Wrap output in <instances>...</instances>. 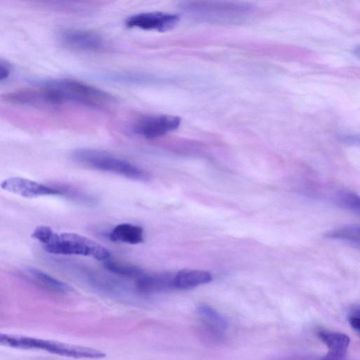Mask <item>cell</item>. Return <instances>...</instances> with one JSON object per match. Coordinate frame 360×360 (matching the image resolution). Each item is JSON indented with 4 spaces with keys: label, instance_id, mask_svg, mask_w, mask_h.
<instances>
[{
    "label": "cell",
    "instance_id": "1",
    "mask_svg": "<svg viewBox=\"0 0 360 360\" xmlns=\"http://www.w3.org/2000/svg\"><path fill=\"white\" fill-rule=\"evenodd\" d=\"M32 236L38 240L48 253L57 255L89 257L105 261L110 258V252L93 240L73 233L59 234L50 226H39Z\"/></svg>",
    "mask_w": 360,
    "mask_h": 360
},
{
    "label": "cell",
    "instance_id": "2",
    "mask_svg": "<svg viewBox=\"0 0 360 360\" xmlns=\"http://www.w3.org/2000/svg\"><path fill=\"white\" fill-rule=\"evenodd\" d=\"M182 8L196 21L223 25L243 23L256 12L254 6L239 2H189Z\"/></svg>",
    "mask_w": 360,
    "mask_h": 360
},
{
    "label": "cell",
    "instance_id": "3",
    "mask_svg": "<svg viewBox=\"0 0 360 360\" xmlns=\"http://www.w3.org/2000/svg\"><path fill=\"white\" fill-rule=\"evenodd\" d=\"M0 345L24 350H40L75 359H103L106 354L98 350L58 341L0 332Z\"/></svg>",
    "mask_w": 360,
    "mask_h": 360
},
{
    "label": "cell",
    "instance_id": "4",
    "mask_svg": "<svg viewBox=\"0 0 360 360\" xmlns=\"http://www.w3.org/2000/svg\"><path fill=\"white\" fill-rule=\"evenodd\" d=\"M72 158L81 165L101 171L115 173L131 180L147 182L150 179L149 173L142 168L103 151L78 149L72 153Z\"/></svg>",
    "mask_w": 360,
    "mask_h": 360
},
{
    "label": "cell",
    "instance_id": "5",
    "mask_svg": "<svg viewBox=\"0 0 360 360\" xmlns=\"http://www.w3.org/2000/svg\"><path fill=\"white\" fill-rule=\"evenodd\" d=\"M52 89L63 104L74 103L92 108H103L115 101L110 94L71 79L50 80L42 85Z\"/></svg>",
    "mask_w": 360,
    "mask_h": 360
},
{
    "label": "cell",
    "instance_id": "6",
    "mask_svg": "<svg viewBox=\"0 0 360 360\" xmlns=\"http://www.w3.org/2000/svg\"><path fill=\"white\" fill-rule=\"evenodd\" d=\"M182 123L181 117L171 115L157 114L143 116L134 124L135 134L146 139L161 138L178 130Z\"/></svg>",
    "mask_w": 360,
    "mask_h": 360
},
{
    "label": "cell",
    "instance_id": "7",
    "mask_svg": "<svg viewBox=\"0 0 360 360\" xmlns=\"http://www.w3.org/2000/svg\"><path fill=\"white\" fill-rule=\"evenodd\" d=\"M180 20L178 15L152 12L133 15L127 20L125 24L129 29L164 33L175 29Z\"/></svg>",
    "mask_w": 360,
    "mask_h": 360
},
{
    "label": "cell",
    "instance_id": "8",
    "mask_svg": "<svg viewBox=\"0 0 360 360\" xmlns=\"http://www.w3.org/2000/svg\"><path fill=\"white\" fill-rule=\"evenodd\" d=\"M9 102L38 108H55L64 105L57 94L43 86L37 89H22L4 96Z\"/></svg>",
    "mask_w": 360,
    "mask_h": 360
},
{
    "label": "cell",
    "instance_id": "9",
    "mask_svg": "<svg viewBox=\"0 0 360 360\" xmlns=\"http://www.w3.org/2000/svg\"><path fill=\"white\" fill-rule=\"evenodd\" d=\"M59 39L65 46L76 51L97 52L105 48V42L100 35L85 29L64 30L60 33Z\"/></svg>",
    "mask_w": 360,
    "mask_h": 360
},
{
    "label": "cell",
    "instance_id": "10",
    "mask_svg": "<svg viewBox=\"0 0 360 360\" xmlns=\"http://www.w3.org/2000/svg\"><path fill=\"white\" fill-rule=\"evenodd\" d=\"M0 187L8 192L27 199H35L45 196L61 195L64 192L45 185L23 178H10L4 180Z\"/></svg>",
    "mask_w": 360,
    "mask_h": 360
},
{
    "label": "cell",
    "instance_id": "11",
    "mask_svg": "<svg viewBox=\"0 0 360 360\" xmlns=\"http://www.w3.org/2000/svg\"><path fill=\"white\" fill-rule=\"evenodd\" d=\"M175 274L164 273L143 275L138 279L136 287L143 293H159L175 289Z\"/></svg>",
    "mask_w": 360,
    "mask_h": 360
},
{
    "label": "cell",
    "instance_id": "12",
    "mask_svg": "<svg viewBox=\"0 0 360 360\" xmlns=\"http://www.w3.org/2000/svg\"><path fill=\"white\" fill-rule=\"evenodd\" d=\"M319 337L329 349L324 360H343L350 343L347 335L339 332L320 331Z\"/></svg>",
    "mask_w": 360,
    "mask_h": 360
},
{
    "label": "cell",
    "instance_id": "13",
    "mask_svg": "<svg viewBox=\"0 0 360 360\" xmlns=\"http://www.w3.org/2000/svg\"><path fill=\"white\" fill-rule=\"evenodd\" d=\"M198 313L206 332L215 338L223 336L227 328L226 319L213 308L203 305L198 309Z\"/></svg>",
    "mask_w": 360,
    "mask_h": 360
},
{
    "label": "cell",
    "instance_id": "14",
    "mask_svg": "<svg viewBox=\"0 0 360 360\" xmlns=\"http://www.w3.org/2000/svg\"><path fill=\"white\" fill-rule=\"evenodd\" d=\"M111 241L129 245H139L144 242V230L137 225L124 223L116 226L109 233Z\"/></svg>",
    "mask_w": 360,
    "mask_h": 360
},
{
    "label": "cell",
    "instance_id": "15",
    "mask_svg": "<svg viewBox=\"0 0 360 360\" xmlns=\"http://www.w3.org/2000/svg\"><path fill=\"white\" fill-rule=\"evenodd\" d=\"M212 275L205 271H182L175 274V287L180 290H189L206 285L212 281Z\"/></svg>",
    "mask_w": 360,
    "mask_h": 360
},
{
    "label": "cell",
    "instance_id": "16",
    "mask_svg": "<svg viewBox=\"0 0 360 360\" xmlns=\"http://www.w3.org/2000/svg\"><path fill=\"white\" fill-rule=\"evenodd\" d=\"M28 273L38 283L52 291L64 294L71 291L69 285L40 270L30 268Z\"/></svg>",
    "mask_w": 360,
    "mask_h": 360
},
{
    "label": "cell",
    "instance_id": "17",
    "mask_svg": "<svg viewBox=\"0 0 360 360\" xmlns=\"http://www.w3.org/2000/svg\"><path fill=\"white\" fill-rule=\"evenodd\" d=\"M103 266L108 271L118 275L138 279L144 275V271L140 267L112 261L110 259L103 261Z\"/></svg>",
    "mask_w": 360,
    "mask_h": 360
},
{
    "label": "cell",
    "instance_id": "18",
    "mask_svg": "<svg viewBox=\"0 0 360 360\" xmlns=\"http://www.w3.org/2000/svg\"><path fill=\"white\" fill-rule=\"evenodd\" d=\"M325 236L329 238L345 240L347 242L359 244L360 228L357 224L347 225L326 233Z\"/></svg>",
    "mask_w": 360,
    "mask_h": 360
},
{
    "label": "cell",
    "instance_id": "19",
    "mask_svg": "<svg viewBox=\"0 0 360 360\" xmlns=\"http://www.w3.org/2000/svg\"><path fill=\"white\" fill-rule=\"evenodd\" d=\"M107 78L116 82L127 84H147L156 82L159 79L140 73H113L108 75Z\"/></svg>",
    "mask_w": 360,
    "mask_h": 360
},
{
    "label": "cell",
    "instance_id": "20",
    "mask_svg": "<svg viewBox=\"0 0 360 360\" xmlns=\"http://www.w3.org/2000/svg\"><path fill=\"white\" fill-rule=\"evenodd\" d=\"M335 201L342 208L355 213H359V198L352 192L340 191L336 194Z\"/></svg>",
    "mask_w": 360,
    "mask_h": 360
},
{
    "label": "cell",
    "instance_id": "21",
    "mask_svg": "<svg viewBox=\"0 0 360 360\" xmlns=\"http://www.w3.org/2000/svg\"><path fill=\"white\" fill-rule=\"evenodd\" d=\"M349 322L351 326L357 332L359 331L360 329V319L359 310L356 312H353L349 317Z\"/></svg>",
    "mask_w": 360,
    "mask_h": 360
},
{
    "label": "cell",
    "instance_id": "22",
    "mask_svg": "<svg viewBox=\"0 0 360 360\" xmlns=\"http://www.w3.org/2000/svg\"><path fill=\"white\" fill-rule=\"evenodd\" d=\"M10 69L6 64L0 62V81H3L10 75Z\"/></svg>",
    "mask_w": 360,
    "mask_h": 360
}]
</instances>
